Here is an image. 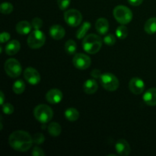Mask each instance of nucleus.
<instances>
[{"instance_id":"20","label":"nucleus","mask_w":156,"mask_h":156,"mask_svg":"<svg viewBox=\"0 0 156 156\" xmlns=\"http://www.w3.org/2000/svg\"><path fill=\"white\" fill-rule=\"evenodd\" d=\"M144 30L148 34L152 35L156 33V18H149V20L146 21L144 25Z\"/></svg>"},{"instance_id":"7","label":"nucleus","mask_w":156,"mask_h":156,"mask_svg":"<svg viewBox=\"0 0 156 156\" xmlns=\"http://www.w3.org/2000/svg\"><path fill=\"white\" fill-rule=\"evenodd\" d=\"M4 69L6 74L11 78L18 77L22 71V68H21L20 62L14 58H11L5 61Z\"/></svg>"},{"instance_id":"17","label":"nucleus","mask_w":156,"mask_h":156,"mask_svg":"<svg viewBox=\"0 0 156 156\" xmlns=\"http://www.w3.org/2000/svg\"><path fill=\"white\" fill-rule=\"evenodd\" d=\"M20 48H21V44H20L19 41H18L17 40H12L8 43L5 50L6 54L9 56H12V55H15L18 53Z\"/></svg>"},{"instance_id":"4","label":"nucleus","mask_w":156,"mask_h":156,"mask_svg":"<svg viewBox=\"0 0 156 156\" xmlns=\"http://www.w3.org/2000/svg\"><path fill=\"white\" fill-rule=\"evenodd\" d=\"M35 118L42 123H47L52 120L53 111L50 107L47 105H39L34 110Z\"/></svg>"},{"instance_id":"6","label":"nucleus","mask_w":156,"mask_h":156,"mask_svg":"<svg viewBox=\"0 0 156 156\" xmlns=\"http://www.w3.org/2000/svg\"><path fill=\"white\" fill-rule=\"evenodd\" d=\"M103 88L108 91H114L119 88V80L114 74L110 73H104L100 78Z\"/></svg>"},{"instance_id":"32","label":"nucleus","mask_w":156,"mask_h":156,"mask_svg":"<svg viewBox=\"0 0 156 156\" xmlns=\"http://www.w3.org/2000/svg\"><path fill=\"white\" fill-rule=\"evenodd\" d=\"M71 0H57V4L60 10H66L69 6Z\"/></svg>"},{"instance_id":"2","label":"nucleus","mask_w":156,"mask_h":156,"mask_svg":"<svg viewBox=\"0 0 156 156\" xmlns=\"http://www.w3.org/2000/svg\"><path fill=\"white\" fill-rule=\"evenodd\" d=\"M103 42V39L100 36L91 34L84 37L82 47L86 53L89 54H95L101 50Z\"/></svg>"},{"instance_id":"29","label":"nucleus","mask_w":156,"mask_h":156,"mask_svg":"<svg viewBox=\"0 0 156 156\" xmlns=\"http://www.w3.org/2000/svg\"><path fill=\"white\" fill-rule=\"evenodd\" d=\"M32 138H33L34 143L37 145H41L45 140V137H44V134L41 133H37L34 134Z\"/></svg>"},{"instance_id":"10","label":"nucleus","mask_w":156,"mask_h":156,"mask_svg":"<svg viewBox=\"0 0 156 156\" xmlns=\"http://www.w3.org/2000/svg\"><path fill=\"white\" fill-rule=\"evenodd\" d=\"M24 77L29 84L36 85L41 82V75L37 69L32 67H28L24 72Z\"/></svg>"},{"instance_id":"11","label":"nucleus","mask_w":156,"mask_h":156,"mask_svg":"<svg viewBox=\"0 0 156 156\" xmlns=\"http://www.w3.org/2000/svg\"><path fill=\"white\" fill-rule=\"evenodd\" d=\"M129 88L133 94L138 95L144 91L145 83L143 79L138 77H134L129 81Z\"/></svg>"},{"instance_id":"26","label":"nucleus","mask_w":156,"mask_h":156,"mask_svg":"<svg viewBox=\"0 0 156 156\" xmlns=\"http://www.w3.org/2000/svg\"><path fill=\"white\" fill-rule=\"evenodd\" d=\"M116 36L120 40H123L128 36V29L124 24L119 26L116 30Z\"/></svg>"},{"instance_id":"19","label":"nucleus","mask_w":156,"mask_h":156,"mask_svg":"<svg viewBox=\"0 0 156 156\" xmlns=\"http://www.w3.org/2000/svg\"><path fill=\"white\" fill-rule=\"evenodd\" d=\"M32 28L31 24L27 21H21L16 24V31L21 35L30 34Z\"/></svg>"},{"instance_id":"27","label":"nucleus","mask_w":156,"mask_h":156,"mask_svg":"<svg viewBox=\"0 0 156 156\" xmlns=\"http://www.w3.org/2000/svg\"><path fill=\"white\" fill-rule=\"evenodd\" d=\"M12 11H13V5H12V3L5 2H2L1 4V6H0V12L2 14L8 15V14L12 13Z\"/></svg>"},{"instance_id":"14","label":"nucleus","mask_w":156,"mask_h":156,"mask_svg":"<svg viewBox=\"0 0 156 156\" xmlns=\"http://www.w3.org/2000/svg\"><path fill=\"white\" fill-rule=\"evenodd\" d=\"M50 35L53 39L59 41V40L62 39L65 37L66 30L63 27L59 24H55V25L51 26L50 28Z\"/></svg>"},{"instance_id":"13","label":"nucleus","mask_w":156,"mask_h":156,"mask_svg":"<svg viewBox=\"0 0 156 156\" xmlns=\"http://www.w3.org/2000/svg\"><path fill=\"white\" fill-rule=\"evenodd\" d=\"M115 149L118 155L122 156H127L130 154L131 149L127 141L123 139L117 140L115 144Z\"/></svg>"},{"instance_id":"34","label":"nucleus","mask_w":156,"mask_h":156,"mask_svg":"<svg viewBox=\"0 0 156 156\" xmlns=\"http://www.w3.org/2000/svg\"><path fill=\"white\" fill-rule=\"evenodd\" d=\"M32 155L33 156H44L45 155V152L43 151L42 149L37 147V146H36V147L34 148L33 151H32Z\"/></svg>"},{"instance_id":"16","label":"nucleus","mask_w":156,"mask_h":156,"mask_svg":"<svg viewBox=\"0 0 156 156\" xmlns=\"http://www.w3.org/2000/svg\"><path fill=\"white\" fill-rule=\"evenodd\" d=\"M96 30L100 34L105 35L108 32L109 30V22L106 18H98L96 21L95 24Z\"/></svg>"},{"instance_id":"28","label":"nucleus","mask_w":156,"mask_h":156,"mask_svg":"<svg viewBox=\"0 0 156 156\" xmlns=\"http://www.w3.org/2000/svg\"><path fill=\"white\" fill-rule=\"evenodd\" d=\"M103 41L106 45L113 46L116 43V37L113 34H105Z\"/></svg>"},{"instance_id":"15","label":"nucleus","mask_w":156,"mask_h":156,"mask_svg":"<svg viewBox=\"0 0 156 156\" xmlns=\"http://www.w3.org/2000/svg\"><path fill=\"white\" fill-rule=\"evenodd\" d=\"M143 101L149 106L156 105V88H151L144 93L143 97Z\"/></svg>"},{"instance_id":"37","label":"nucleus","mask_w":156,"mask_h":156,"mask_svg":"<svg viewBox=\"0 0 156 156\" xmlns=\"http://www.w3.org/2000/svg\"><path fill=\"white\" fill-rule=\"evenodd\" d=\"M5 102V94L2 91H0V105H2Z\"/></svg>"},{"instance_id":"24","label":"nucleus","mask_w":156,"mask_h":156,"mask_svg":"<svg viewBox=\"0 0 156 156\" xmlns=\"http://www.w3.org/2000/svg\"><path fill=\"white\" fill-rule=\"evenodd\" d=\"M77 50V44L73 40H69L65 44V51L68 54L73 55Z\"/></svg>"},{"instance_id":"33","label":"nucleus","mask_w":156,"mask_h":156,"mask_svg":"<svg viewBox=\"0 0 156 156\" xmlns=\"http://www.w3.org/2000/svg\"><path fill=\"white\" fill-rule=\"evenodd\" d=\"M10 34L8 33V32H2L0 35V42H1V44H4V43L8 42L10 40Z\"/></svg>"},{"instance_id":"31","label":"nucleus","mask_w":156,"mask_h":156,"mask_svg":"<svg viewBox=\"0 0 156 156\" xmlns=\"http://www.w3.org/2000/svg\"><path fill=\"white\" fill-rule=\"evenodd\" d=\"M31 25L34 30H40L43 26V21L39 18H34L32 20Z\"/></svg>"},{"instance_id":"8","label":"nucleus","mask_w":156,"mask_h":156,"mask_svg":"<svg viewBox=\"0 0 156 156\" xmlns=\"http://www.w3.org/2000/svg\"><path fill=\"white\" fill-rule=\"evenodd\" d=\"M64 20L71 27H77L82 23V15L77 9H69L64 13Z\"/></svg>"},{"instance_id":"5","label":"nucleus","mask_w":156,"mask_h":156,"mask_svg":"<svg viewBox=\"0 0 156 156\" xmlns=\"http://www.w3.org/2000/svg\"><path fill=\"white\" fill-rule=\"evenodd\" d=\"M46 41V36L43 31L34 30L30 32L27 37V45L31 49H39L44 46Z\"/></svg>"},{"instance_id":"36","label":"nucleus","mask_w":156,"mask_h":156,"mask_svg":"<svg viewBox=\"0 0 156 156\" xmlns=\"http://www.w3.org/2000/svg\"><path fill=\"white\" fill-rule=\"evenodd\" d=\"M128 2L133 6H139L143 3V0H127Z\"/></svg>"},{"instance_id":"30","label":"nucleus","mask_w":156,"mask_h":156,"mask_svg":"<svg viewBox=\"0 0 156 156\" xmlns=\"http://www.w3.org/2000/svg\"><path fill=\"white\" fill-rule=\"evenodd\" d=\"M2 106V111L5 114L10 115V114H13L14 107H13V105H11L10 103L3 104Z\"/></svg>"},{"instance_id":"18","label":"nucleus","mask_w":156,"mask_h":156,"mask_svg":"<svg viewBox=\"0 0 156 156\" xmlns=\"http://www.w3.org/2000/svg\"><path fill=\"white\" fill-rule=\"evenodd\" d=\"M98 85L94 79H88L84 83L83 90L88 94H94L98 91Z\"/></svg>"},{"instance_id":"21","label":"nucleus","mask_w":156,"mask_h":156,"mask_svg":"<svg viewBox=\"0 0 156 156\" xmlns=\"http://www.w3.org/2000/svg\"><path fill=\"white\" fill-rule=\"evenodd\" d=\"M47 130L52 136H58L60 135L62 132V128L59 123L56 122H53V123H50L47 126Z\"/></svg>"},{"instance_id":"1","label":"nucleus","mask_w":156,"mask_h":156,"mask_svg":"<svg viewBox=\"0 0 156 156\" xmlns=\"http://www.w3.org/2000/svg\"><path fill=\"white\" fill-rule=\"evenodd\" d=\"M9 143L15 151L24 152L28 151L34 143L33 138L24 130H16L9 136Z\"/></svg>"},{"instance_id":"35","label":"nucleus","mask_w":156,"mask_h":156,"mask_svg":"<svg viewBox=\"0 0 156 156\" xmlns=\"http://www.w3.org/2000/svg\"><path fill=\"white\" fill-rule=\"evenodd\" d=\"M101 75H102V73H101L100 70L96 69H93L91 73V76H92L93 78H94V79H98V78H99V79H100L101 76Z\"/></svg>"},{"instance_id":"23","label":"nucleus","mask_w":156,"mask_h":156,"mask_svg":"<svg viewBox=\"0 0 156 156\" xmlns=\"http://www.w3.org/2000/svg\"><path fill=\"white\" fill-rule=\"evenodd\" d=\"M90 27H91V23L89 21H85L81 25V27L78 29L77 32H76V38L77 39H82V38L85 37V34L89 30Z\"/></svg>"},{"instance_id":"12","label":"nucleus","mask_w":156,"mask_h":156,"mask_svg":"<svg viewBox=\"0 0 156 156\" xmlns=\"http://www.w3.org/2000/svg\"><path fill=\"white\" fill-rule=\"evenodd\" d=\"M46 99L47 101L53 105L59 104L62 99V93L58 88H53L47 91L46 94Z\"/></svg>"},{"instance_id":"9","label":"nucleus","mask_w":156,"mask_h":156,"mask_svg":"<svg viewBox=\"0 0 156 156\" xmlns=\"http://www.w3.org/2000/svg\"><path fill=\"white\" fill-rule=\"evenodd\" d=\"M73 63L78 69L85 70L89 68L91 60L88 55L84 53H76L73 57Z\"/></svg>"},{"instance_id":"3","label":"nucleus","mask_w":156,"mask_h":156,"mask_svg":"<svg viewBox=\"0 0 156 156\" xmlns=\"http://www.w3.org/2000/svg\"><path fill=\"white\" fill-rule=\"evenodd\" d=\"M114 18L121 24H127L132 21L133 12L130 9L125 5H117L114 8L113 12Z\"/></svg>"},{"instance_id":"25","label":"nucleus","mask_w":156,"mask_h":156,"mask_svg":"<svg viewBox=\"0 0 156 156\" xmlns=\"http://www.w3.org/2000/svg\"><path fill=\"white\" fill-rule=\"evenodd\" d=\"M12 90L17 94H22L25 90V84H24V81L19 79V80L15 82L13 86H12Z\"/></svg>"},{"instance_id":"22","label":"nucleus","mask_w":156,"mask_h":156,"mask_svg":"<svg viewBox=\"0 0 156 156\" xmlns=\"http://www.w3.org/2000/svg\"><path fill=\"white\" fill-rule=\"evenodd\" d=\"M65 117L69 121H76L79 118V112L74 108H69L66 110Z\"/></svg>"}]
</instances>
